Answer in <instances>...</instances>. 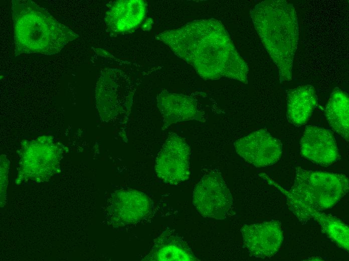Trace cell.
<instances>
[{"mask_svg": "<svg viewBox=\"0 0 349 261\" xmlns=\"http://www.w3.org/2000/svg\"><path fill=\"white\" fill-rule=\"evenodd\" d=\"M193 203L205 217L224 219L231 208V193L221 174L211 171L205 175L195 186Z\"/></svg>", "mask_w": 349, "mask_h": 261, "instance_id": "cell-6", "label": "cell"}, {"mask_svg": "<svg viewBox=\"0 0 349 261\" xmlns=\"http://www.w3.org/2000/svg\"><path fill=\"white\" fill-rule=\"evenodd\" d=\"M133 93L132 82L123 72L115 69L104 70L96 88V103L101 118L109 121L127 114Z\"/></svg>", "mask_w": 349, "mask_h": 261, "instance_id": "cell-5", "label": "cell"}, {"mask_svg": "<svg viewBox=\"0 0 349 261\" xmlns=\"http://www.w3.org/2000/svg\"><path fill=\"white\" fill-rule=\"evenodd\" d=\"M145 13L146 6L142 1H120L110 7L106 14L105 22L113 32L129 31L141 23Z\"/></svg>", "mask_w": 349, "mask_h": 261, "instance_id": "cell-13", "label": "cell"}, {"mask_svg": "<svg viewBox=\"0 0 349 261\" xmlns=\"http://www.w3.org/2000/svg\"><path fill=\"white\" fill-rule=\"evenodd\" d=\"M157 37L202 78L227 77L248 83L247 65L220 22L213 19L195 21Z\"/></svg>", "mask_w": 349, "mask_h": 261, "instance_id": "cell-1", "label": "cell"}, {"mask_svg": "<svg viewBox=\"0 0 349 261\" xmlns=\"http://www.w3.org/2000/svg\"><path fill=\"white\" fill-rule=\"evenodd\" d=\"M300 150L304 157L322 166L330 165L340 159L332 133L316 125L305 127L300 140Z\"/></svg>", "mask_w": 349, "mask_h": 261, "instance_id": "cell-11", "label": "cell"}, {"mask_svg": "<svg viewBox=\"0 0 349 261\" xmlns=\"http://www.w3.org/2000/svg\"><path fill=\"white\" fill-rule=\"evenodd\" d=\"M143 259L152 261L199 260L186 242L170 230L163 231L155 239L149 253Z\"/></svg>", "mask_w": 349, "mask_h": 261, "instance_id": "cell-14", "label": "cell"}, {"mask_svg": "<svg viewBox=\"0 0 349 261\" xmlns=\"http://www.w3.org/2000/svg\"><path fill=\"white\" fill-rule=\"evenodd\" d=\"M241 232L249 254L256 258L272 256L278 251L283 240L281 224L278 221L246 224Z\"/></svg>", "mask_w": 349, "mask_h": 261, "instance_id": "cell-9", "label": "cell"}, {"mask_svg": "<svg viewBox=\"0 0 349 261\" xmlns=\"http://www.w3.org/2000/svg\"><path fill=\"white\" fill-rule=\"evenodd\" d=\"M151 201L142 192L134 189H122L112 195L109 206V216L115 226H124L145 218L151 210Z\"/></svg>", "mask_w": 349, "mask_h": 261, "instance_id": "cell-10", "label": "cell"}, {"mask_svg": "<svg viewBox=\"0 0 349 261\" xmlns=\"http://www.w3.org/2000/svg\"><path fill=\"white\" fill-rule=\"evenodd\" d=\"M349 99L347 94L335 87L328 100L325 115L332 128L347 142L349 136Z\"/></svg>", "mask_w": 349, "mask_h": 261, "instance_id": "cell-16", "label": "cell"}, {"mask_svg": "<svg viewBox=\"0 0 349 261\" xmlns=\"http://www.w3.org/2000/svg\"><path fill=\"white\" fill-rule=\"evenodd\" d=\"M190 149L185 140L176 134H169L155 161V172L163 182L176 185L190 176Z\"/></svg>", "mask_w": 349, "mask_h": 261, "instance_id": "cell-7", "label": "cell"}, {"mask_svg": "<svg viewBox=\"0 0 349 261\" xmlns=\"http://www.w3.org/2000/svg\"><path fill=\"white\" fill-rule=\"evenodd\" d=\"M234 147L239 156L257 168L275 164L282 153L281 141L264 129L237 140Z\"/></svg>", "mask_w": 349, "mask_h": 261, "instance_id": "cell-8", "label": "cell"}, {"mask_svg": "<svg viewBox=\"0 0 349 261\" xmlns=\"http://www.w3.org/2000/svg\"><path fill=\"white\" fill-rule=\"evenodd\" d=\"M157 101L164 127L182 121L203 120L197 102L192 97L164 92L158 95Z\"/></svg>", "mask_w": 349, "mask_h": 261, "instance_id": "cell-12", "label": "cell"}, {"mask_svg": "<svg viewBox=\"0 0 349 261\" xmlns=\"http://www.w3.org/2000/svg\"><path fill=\"white\" fill-rule=\"evenodd\" d=\"M12 10L15 56L57 54L78 37L33 1L13 0Z\"/></svg>", "mask_w": 349, "mask_h": 261, "instance_id": "cell-3", "label": "cell"}, {"mask_svg": "<svg viewBox=\"0 0 349 261\" xmlns=\"http://www.w3.org/2000/svg\"><path fill=\"white\" fill-rule=\"evenodd\" d=\"M317 103L312 85L299 86L287 90V118L296 126L305 124L309 120Z\"/></svg>", "mask_w": 349, "mask_h": 261, "instance_id": "cell-15", "label": "cell"}, {"mask_svg": "<svg viewBox=\"0 0 349 261\" xmlns=\"http://www.w3.org/2000/svg\"><path fill=\"white\" fill-rule=\"evenodd\" d=\"M251 16L254 27L273 62L280 83L292 79L299 29L293 5L284 0H268L257 4Z\"/></svg>", "mask_w": 349, "mask_h": 261, "instance_id": "cell-2", "label": "cell"}, {"mask_svg": "<svg viewBox=\"0 0 349 261\" xmlns=\"http://www.w3.org/2000/svg\"><path fill=\"white\" fill-rule=\"evenodd\" d=\"M263 177L284 194L290 209L301 220H309L317 212L331 208L348 191V178L342 174L313 171L298 167L294 184L289 190Z\"/></svg>", "mask_w": 349, "mask_h": 261, "instance_id": "cell-4", "label": "cell"}]
</instances>
